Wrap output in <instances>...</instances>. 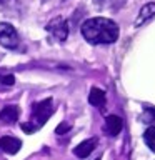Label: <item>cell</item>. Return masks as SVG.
Listing matches in <instances>:
<instances>
[{
    "label": "cell",
    "instance_id": "obj_1",
    "mask_svg": "<svg viewBox=\"0 0 155 160\" xmlns=\"http://www.w3.org/2000/svg\"><path fill=\"white\" fill-rule=\"evenodd\" d=\"M82 35L88 43H93V45L113 43L118 38V27L110 18L93 17V18H88L87 22H83Z\"/></svg>",
    "mask_w": 155,
    "mask_h": 160
},
{
    "label": "cell",
    "instance_id": "obj_2",
    "mask_svg": "<svg viewBox=\"0 0 155 160\" xmlns=\"http://www.w3.org/2000/svg\"><path fill=\"white\" fill-rule=\"evenodd\" d=\"M53 113V103L52 98H45L42 102L33 103L32 107V115H30L28 122L22 123V130L27 133H33L37 132L40 127H43L47 123V120L50 118V115Z\"/></svg>",
    "mask_w": 155,
    "mask_h": 160
},
{
    "label": "cell",
    "instance_id": "obj_3",
    "mask_svg": "<svg viewBox=\"0 0 155 160\" xmlns=\"http://www.w3.org/2000/svg\"><path fill=\"white\" fill-rule=\"evenodd\" d=\"M0 45L8 50H18L20 48V37L17 33V30L13 28V25L0 23Z\"/></svg>",
    "mask_w": 155,
    "mask_h": 160
},
{
    "label": "cell",
    "instance_id": "obj_4",
    "mask_svg": "<svg viewBox=\"0 0 155 160\" xmlns=\"http://www.w3.org/2000/svg\"><path fill=\"white\" fill-rule=\"evenodd\" d=\"M47 33L52 40H57V42H65L68 37V25L62 17L53 18L52 22L47 23Z\"/></svg>",
    "mask_w": 155,
    "mask_h": 160
},
{
    "label": "cell",
    "instance_id": "obj_5",
    "mask_svg": "<svg viewBox=\"0 0 155 160\" xmlns=\"http://www.w3.org/2000/svg\"><path fill=\"white\" fill-rule=\"evenodd\" d=\"M18 107L17 105H7L0 110V125H13L18 120Z\"/></svg>",
    "mask_w": 155,
    "mask_h": 160
},
{
    "label": "cell",
    "instance_id": "obj_6",
    "mask_svg": "<svg viewBox=\"0 0 155 160\" xmlns=\"http://www.w3.org/2000/svg\"><path fill=\"white\" fill-rule=\"evenodd\" d=\"M98 140L97 138H87V140H83V142H80L77 147L73 148V153L77 155L78 158H87L90 153L93 152V148H95V145H97Z\"/></svg>",
    "mask_w": 155,
    "mask_h": 160
},
{
    "label": "cell",
    "instance_id": "obj_7",
    "mask_svg": "<svg viewBox=\"0 0 155 160\" xmlns=\"http://www.w3.org/2000/svg\"><path fill=\"white\" fill-rule=\"evenodd\" d=\"M103 128L110 137H117L123 128V122L120 117H117V115H110V117L105 118V127Z\"/></svg>",
    "mask_w": 155,
    "mask_h": 160
},
{
    "label": "cell",
    "instance_id": "obj_8",
    "mask_svg": "<svg viewBox=\"0 0 155 160\" xmlns=\"http://www.w3.org/2000/svg\"><path fill=\"white\" fill-rule=\"evenodd\" d=\"M20 147H22V142H20L18 138H15V137H2L0 138V148L3 150L5 153H10V155H13V153H17Z\"/></svg>",
    "mask_w": 155,
    "mask_h": 160
},
{
    "label": "cell",
    "instance_id": "obj_9",
    "mask_svg": "<svg viewBox=\"0 0 155 160\" xmlns=\"http://www.w3.org/2000/svg\"><path fill=\"white\" fill-rule=\"evenodd\" d=\"M155 15V3H147L140 8V13L137 20H135V27H140L142 23H145L147 20H150Z\"/></svg>",
    "mask_w": 155,
    "mask_h": 160
},
{
    "label": "cell",
    "instance_id": "obj_10",
    "mask_svg": "<svg viewBox=\"0 0 155 160\" xmlns=\"http://www.w3.org/2000/svg\"><path fill=\"white\" fill-rule=\"evenodd\" d=\"M105 92L100 88H92L90 90V95H88V102L93 105V107H103L105 105Z\"/></svg>",
    "mask_w": 155,
    "mask_h": 160
},
{
    "label": "cell",
    "instance_id": "obj_11",
    "mask_svg": "<svg viewBox=\"0 0 155 160\" xmlns=\"http://www.w3.org/2000/svg\"><path fill=\"white\" fill-rule=\"evenodd\" d=\"M143 140H145V143H147V147L152 150V152H155V127H148L145 130Z\"/></svg>",
    "mask_w": 155,
    "mask_h": 160
},
{
    "label": "cell",
    "instance_id": "obj_12",
    "mask_svg": "<svg viewBox=\"0 0 155 160\" xmlns=\"http://www.w3.org/2000/svg\"><path fill=\"white\" fill-rule=\"evenodd\" d=\"M127 2V0H98V5L103 8H118Z\"/></svg>",
    "mask_w": 155,
    "mask_h": 160
},
{
    "label": "cell",
    "instance_id": "obj_13",
    "mask_svg": "<svg viewBox=\"0 0 155 160\" xmlns=\"http://www.w3.org/2000/svg\"><path fill=\"white\" fill-rule=\"evenodd\" d=\"M70 127H72V123L62 122V123H60L57 128H55V133H57V135H63V133H67L68 130H70Z\"/></svg>",
    "mask_w": 155,
    "mask_h": 160
},
{
    "label": "cell",
    "instance_id": "obj_14",
    "mask_svg": "<svg viewBox=\"0 0 155 160\" xmlns=\"http://www.w3.org/2000/svg\"><path fill=\"white\" fill-rule=\"evenodd\" d=\"M0 82L5 83V85H13V82H15V77H13V75H5V77L0 78Z\"/></svg>",
    "mask_w": 155,
    "mask_h": 160
},
{
    "label": "cell",
    "instance_id": "obj_15",
    "mask_svg": "<svg viewBox=\"0 0 155 160\" xmlns=\"http://www.w3.org/2000/svg\"><path fill=\"white\" fill-rule=\"evenodd\" d=\"M10 2H12V0H0V5H7Z\"/></svg>",
    "mask_w": 155,
    "mask_h": 160
}]
</instances>
